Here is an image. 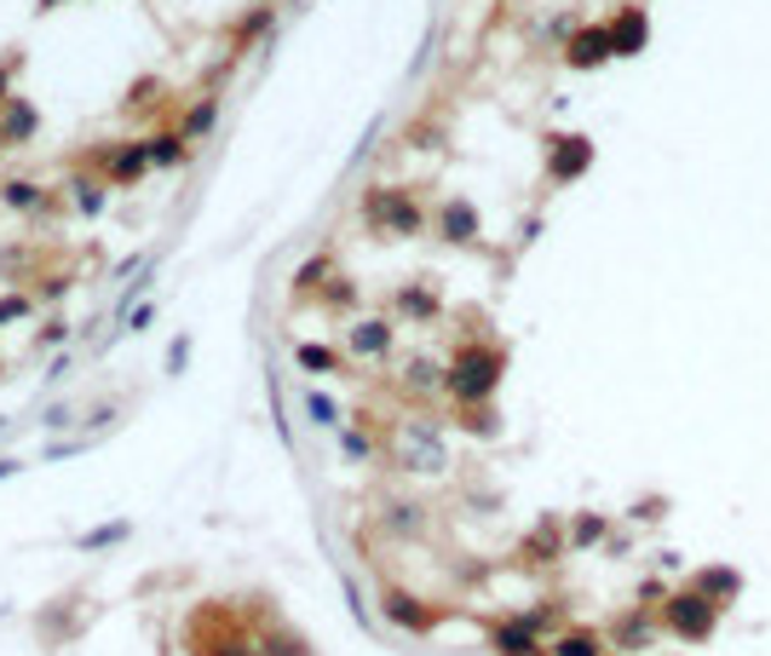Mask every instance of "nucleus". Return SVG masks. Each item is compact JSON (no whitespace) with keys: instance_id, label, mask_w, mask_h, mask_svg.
I'll return each instance as SVG.
<instances>
[{"instance_id":"9","label":"nucleus","mask_w":771,"mask_h":656,"mask_svg":"<svg viewBox=\"0 0 771 656\" xmlns=\"http://www.w3.org/2000/svg\"><path fill=\"white\" fill-rule=\"evenodd\" d=\"M610 639H616V650H651V639H656V616H651V611H628V616H616Z\"/></svg>"},{"instance_id":"20","label":"nucleus","mask_w":771,"mask_h":656,"mask_svg":"<svg viewBox=\"0 0 771 656\" xmlns=\"http://www.w3.org/2000/svg\"><path fill=\"white\" fill-rule=\"evenodd\" d=\"M0 196H7V208H35V201H41V185H30V179H12V185L0 190Z\"/></svg>"},{"instance_id":"31","label":"nucleus","mask_w":771,"mask_h":656,"mask_svg":"<svg viewBox=\"0 0 771 656\" xmlns=\"http://www.w3.org/2000/svg\"><path fill=\"white\" fill-rule=\"evenodd\" d=\"M116 536H127V524H110V529H93V536H87V547H105V542H116Z\"/></svg>"},{"instance_id":"35","label":"nucleus","mask_w":771,"mask_h":656,"mask_svg":"<svg viewBox=\"0 0 771 656\" xmlns=\"http://www.w3.org/2000/svg\"><path fill=\"white\" fill-rule=\"evenodd\" d=\"M41 7H58V0H41Z\"/></svg>"},{"instance_id":"12","label":"nucleus","mask_w":771,"mask_h":656,"mask_svg":"<svg viewBox=\"0 0 771 656\" xmlns=\"http://www.w3.org/2000/svg\"><path fill=\"white\" fill-rule=\"evenodd\" d=\"M351 351L357 358H386V351H392V322H380V317L357 322L351 328Z\"/></svg>"},{"instance_id":"22","label":"nucleus","mask_w":771,"mask_h":656,"mask_svg":"<svg viewBox=\"0 0 771 656\" xmlns=\"http://www.w3.org/2000/svg\"><path fill=\"white\" fill-rule=\"evenodd\" d=\"M300 363H305V369H334L340 358H334V351H323V346H300Z\"/></svg>"},{"instance_id":"33","label":"nucleus","mask_w":771,"mask_h":656,"mask_svg":"<svg viewBox=\"0 0 771 656\" xmlns=\"http://www.w3.org/2000/svg\"><path fill=\"white\" fill-rule=\"evenodd\" d=\"M7 81H12V75H7V64H0V98H7Z\"/></svg>"},{"instance_id":"4","label":"nucleus","mask_w":771,"mask_h":656,"mask_svg":"<svg viewBox=\"0 0 771 656\" xmlns=\"http://www.w3.org/2000/svg\"><path fill=\"white\" fill-rule=\"evenodd\" d=\"M398 461H403L409 472H438V467H444V444H438V433H432L426 420H409L403 433H398Z\"/></svg>"},{"instance_id":"3","label":"nucleus","mask_w":771,"mask_h":656,"mask_svg":"<svg viewBox=\"0 0 771 656\" xmlns=\"http://www.w3.org/2000/svg\"><path fill=\"white\" fill-rule=\"evenodd\" d=\"M363 214H369V225H386V231H398V237H415L421 225H426L421 201L409 196V190H369Z\"/></svg>"},{"instance_id":"13","label":"nucleus","mask_w":771,"mask_h":656,"mask_svg":"<svg viewBox=\"0 0 771 656\" xmlns=\"http://www.w3.org/2000/svg\"><path fill=\"white\" fill-rule=\"evenodd\" d=\"M564 542H571V529H558V524H542V529H535V536L524 542V559H530V565H553L558 553H564Z\"/></svg>"},{"instance_id":"26","label":"nucleus","mask_w":771,"mask_h":656,"mask_svg":"<svg viewBox=\"0 0 771 656\" xmlns=\"http://www.w3.org/2000/svg\"><path fill=\"white\" fill-rule=\"evenodd\" d=\"M328 271V260H312V265H300V276H294V288H317V276Z\"/></svg>"},{"instance_id":"11","label":"nucleus","mask_w":771,"mask_h":656,"mask_svg":"<svg viewBox=\"0 0 771 656\" xmlns=\"http://www.w3.org/2000/svg\"><path fill=\"white\" fill-rule=\"evenodd\" d=\"M386 616L403 622V627H415V634H426V627H438V611H421V599H409V593H386Z\"/></svg>"},{"instance_id":"5","label":"nucleus","mask_w":771,"mask_h":656,"mask_svg":"<svg viewBox=\"0 0 771 656\" xmlns=\"http://www.w3.org/2000/svg\"><path fill=\"white\" fill-rule=\"evenodd\" d=\"M564 58H571L576 69H599L605 58H616V46H610V23H587V30H576L571 41H564Z\"/></svg>"},{"instance_id":"25","label":"nucleus","mask_w":771,"mask_h":656,"mask_svg":"<svg viewBox=\"0 0 771 656\" xmlns=\"http://www.w3.org/2000/svg\"><path fill=\"white\" fill-rule=\"evenodd\" d=\"M265 23H271V7H260V12H253V18H242V23H237V35L248 41V35H260Z\"/></svg>"},{"instance_id":"24","label":"nucleus","mask_w":771,"mask_h":656,"mask_svg":"<svg viewBox=\"0 0 771 656\" xmlns=\"http://www.w3.org/2000/svg\"><path fill=\"white\" fill-rule=\"evenodd\" d=\"M392 529H403V536L421 529V507H392Z\"/></svg>"},{"instance_id":"2","label":"nucleus","mask_w":771,"mask_h":656,"mask_svg":"<svg viewBox=\"0 0 771 656\" xmlns=\"http://www.w3.org/2000/svg\"><path fill=\"white\" fill-rule=\"evenodd\" d=\"M714 622H719V604L703 599L697 588H691V593H667V599H662V627H667V634H680V639H691V645L708 639V634H714Z\"/></svg>"},{"instance_id":"1","label":"nucleus","mask_w":771,"mask_h":656,"mask_svg":"<svg viewBox=\"0 0 771 656\" xmlns=\"http://www.w3.org/2000/svg\"><path fill=\"white\" fill-rule=\"evenodd\" d=\"M496 381H501V351L467 346V351L455 358V369L444 374V392H449L455 403H467V409H478V403L496 392Z\"/></svg>"},{"instance_id":"17","label":"nucleus","mask_w":771,"mask_h":656,"mask_svg":"<svg viewBox=\"0 0 771 656\" xmlns=\"http://www.w3.org/2000/svg\"><path fill=\"white\" fill-rule=\"evenodd\" d=\"M144 167H150V150H144V144H133V150H121V156L110 162V179H121V185H127V179H139Z\"/></svg>"},{"instance_id":"10","label":"nucleus","mask_w":771,"mask_h":656,"mask_svg":"<svg viewBox=\"0 0 771 656\" xmlns=\"http://www.w3.org/2000/svg\"><path fill=\"white\" fill-rule=\"evenodd\" d=\"M587 162H594V144L587 139H558V150H553V162H547V173L564 185V179H576V173H587Z\"/></svg>"},{"instance_id":"34","label":"nucleus","mask_w":771,"mask_h":656,"mask_svg":"<svg viewBox=\"0 0 771 656\" xmlns=\"http://www.w3.org/2000/svg\"><path fill=\"white\" fill-rule=\"evenodd\" d=\"M7 472H18V461H0V478H7Z\"/></svg>"},{"instance_id":"21","label":"nucleus","mask_w":771,"mask_h":656,"mask_svg":"<svg viewBox=\"0 0 771 656\" xmlns=\"http://www.w3.org/2000/svg\"><path fill=\"white\" fill-rule=\"evenodd\" d=\"M398 306H403L409 317H432V311H438V299L421 294V288H403V294H398Z\"/></svg>"},{"instance_id":"7","label":"nucleus","mask_w":771,"mask_h":656,"mask_svg":"<svg viewBox=\"0 0 771 656\" xmlns=\"http://www.w3.org/2000/svg\"><path fill=\"white\" fill-rule=\"evenodd\" d=\"M490 645L501 656H542V627H535L530 616H507V622H496Z\"/></svg>"},{"instance_id":"19","label":"nucleus","mask_w":771,"mask_h":656,"mask_svg":"<svg viewBox=\"0 0 771 656\" xmlns=\"http://www.w3.org/2000/svg\"><path fill=\"white\" fill-rule=\"evenodd\" d=\"M35 128H41L35 110H30V105H12V110H7V128H0V133H7V139H30Z\"/></svg>"},{"instance_id":"14","label":"nucleus","mask_w":771,"mask_h":656,"mask_svg":"<svg viewBox=\"0 0 771 656\" xmlns=\"http://www.w3.org/2000/svg\"><path fill=\"white\" fill-rule=\"evenodd\" d=\"M553 656H605V639L594 634V627H564V634L553 639Z\"/></svg>"},{"instance_id":"36","label":"nucleus","mask_w":771,"mask_h":656,"mask_svg":"<svg viewBox=\"0 0 771 656\" xmlns=\"http://www.w3.org/2000/svg\"><path fill=\"white\" fill-rule=\"evenodd\" d=\"M0 144H7V133H0Z\"/></svg>"},{"instance_id":"16","label":"nucleus","mask_w":771,"mask_h":656,"mask_svg":"<svg viewBox=\"0 0 771 656\" xmlns=\"http://www.w3.org/2000/svg\"><path fill=\"white\" fill-rule=\"evenodd\" d=\"M610 536V524L599 518V513H582L576 524H571V547H599Z\"/></svg>"},{"instance_id":"29","label":"nucleus","mask_w":771,"mask_h":656,"mask_svg":"<svg viewBox=\"0 0 771 656\" xmlns=\"http://www.w3.org/2000/svg\"><path fill=\"white\" fill-rule=\"evenodd\" d=\"M305 403H312V415H317L323 426H334V403H328L323 392H312V397H305Z\"/></svg>"},{"instance_id":"27","label":"nucleus","mask_w":771,"mask_h":656,"mask_svg":"<svg viewBox=\"0 0 771 656\" xmlns=\"http://www.w3.org/2000/svg\"><path fill=\"white\" fill-rule=\"evenodd\" d=\"M23 311H30V299H23V294H7V299H0V322H12V317H23Z\"/></svg>"},{"instance_id":"32","label":"nucleus","mask_w":771,"mask_h":656,"mask_svg":"<svg viewBox=\"0 0 771 656\" xmlns=\"http://www.w3.org/2000/svg\"><path fill=\"white\" fill-rule=\"evenodd\" d=\"M340 444H346V456H369V438L363 433H340Z\"/></svg>"},{"instance_id":"15","label":"nucleus","mask_w":771,"mask_h":656,"mask_svg":"<svg viewBox=\"0 0 771 656\" xmlns=\"http://www.w3.org/2000/svg\"><path fill=\"white\" fill-rule=\"evenodd\" d=\"M737 588H742L737 570H703V576H697V593L714 599V604H719V599H737Z\"/></svg>"},{"instance_id":"6","label":"nucleus","mask_w":771,"mask_h":656,"mask_svg":"<svg viewBox=\"0 0 771 656\" xmlns=\"http://www.w3.org/2000/svg\"><path fill=\"white\" fill-rule=\"evenodd\" d=\"M645 41H651V18H645V7H622V12L610 18V46H616V58L645 53Z\"/></svg>"},{"instance_id":"30","label":"nucleus","mask_w":771,"mask_h":656,"mask_svg":"<svg viewBox=\"0 0 771 656\" xmlns=\"http://www.w3.org/2000/svg\"><path fill=\"white\" fill-rule=\"evenodd\" d=\"M214 128V105H196L191 110V133H208Z\"/></svg>"},{"instance_id":"28","label":"nucleus","mask_w":771,"mask_h":656,"mask_svg":"<svg viewBox=\"0 0 771 656\" xmlns=\"http://www.w3.org/2000/svg\"><path fill=\"white\" fill-rule=\"evenodd\" d=\"M75 190H82V196H75V201H82V214H98V208H105V196H98V185H75Z\"/></svg>"},{"instance_id":"23","label":"nucleus","mask_w":771,"mask_h":656,"mask_svg":"<svg viewBox=\"0 0 771 656\" xmlns=\"http://www.w3.org/2000/svg\"><path fill=\"white\" fill-rule=\"evenodd\" d=\"M323 299H328V306H351V299H357V288L346 283V276H334V288H328Z\"/></svg>"},{"instance_id":"8","label":"nucleus","mask_w":771,"mask_h":656,"mask_svg":"<svg viewBox=\"0 0 771 656\" xmlns=\"http://www.w3.org/2000/svg\"><path fill=\"white\" fill-rule=\"evenodd\" d=\"M438 237L444 242H473L478 237V208H473V201H460V196L444 201V208H438Z\"/></svg>"},{"instance_id":"18","label":"nucleus","mask_w":771,"mask_h":656,"mask_svg":"<svg viewBox=\"0 0 771 656\" xmlns=\"http://www.w3.org/2000/svg\"><path fill=\"white\" fill-rule=\"evenodd\" d=\"M144 150H150V162H156V167H173V162H185V139H178V133L144 139Z\"/></svg>"}]
</instances>
